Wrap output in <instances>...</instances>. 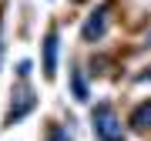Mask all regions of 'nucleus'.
I'll return each instance as SVG.
<instances>
[{
    "mask_svg": "<svg viewBox=\"0 0 151 141\" xmlns=\"http://www.w3.org/2000/svg\"><path fill=\"white\" fill-rule=\"evenodd\" d=\"M91 124H94V135L101 141H124L121 118H118V111H114L108 101H101V104L91 108Z\"/></svg>",
    "mask_w": 151,
    "mask_h": 141,
    "instance_id": "1",
    "label": "nucleus"
},
{
    "mask_svg": "<svg viewBox=\"0 0 151 141\" xmlns=\"http://www.w3.org/2000/svg\"><path fill=\"white\" fill-rule=\"evenodd\" d=\"M34 104H37V94H34V87L27 81H17L14 94H10V111H7V124H17V121H24L27 114L34 111Z\"/></svg>",
    "mask_w": 151,
    "mask_h": 141,
    "instance_id": "2",
    "label": "nucleus"
},
{
    "mask_svg": "<svg viewBox=\"0 0 151 141\" xmlns=\"http://www.w3.org/2000/svg\"><path fill=\"white\" fill-rule=\"evenodd\" d=\"M104 24H108V4H101L91 17H87V24H84V40H101L104 30H108Z\"/></svg>",
    "mask_w": 151,
    "mask_h": 141,
    "instance_id": "3",
    "label": "nucleus"
},
{
    "mask_svg": "<svg viewBox=\"0 0 151 141\" xmlns=\"http://www.w3.org/2000/svg\"><path fill=\"white\" fill-rule=\"evenodd\" d=\"M57 44H60L57 30H50L44 37V74L47 77H54V70H57Z\"/></svg>",
    "mask_w": 151,
    "mask_h": 141,
    "instance_id": "4",
    "label": "nucleus"
},
{
    "mask_svg": "<svg viewBox=\"0 0 151 141\" xmlns=\"http://www.w3.org/2000/svg\"><path fill=\"white\" fill-rule=\"evenodd\" d=\"M131 128L134 131H151V101L138 104L134 114H131Z\"/></svg>",
    "mask_w": 151,
    "mask_h": 141,
    "instance_id": "5",
    "label": "nucleus"
},
{
    "mask_svg": "<svg viewBox=\"0 0 151 141\" xmlns=\"http://www.w3.org/2000/svg\"><path fill=\"white\" fill-rule=\"evenodd\" d=\"M44 141H74V138H70V135H67L64 128H57V124H50V128H47V138H44Z\"/></svg>",
    "mask_w": 151,
    "mask_h": 141,
    "instance_id": "6",
    "label": "nucleus"
},
{
    "mask_svg": "<svg viewBox=\"0 0 151 141\" xmlns=\"http://www.w3.org/2000/svg\"><path fill=\"white\" fill-rule=\"evenodd\" d=\"M74 94H77V98H81V101L87 98V87H84V77L77 74V70H74Z\"/></svg>",
    "mask_w": 151,
    "mask_h": 141,
    "instance_id": "7",
    "label": "nucleus"
},
{
    "mask_svg": "<svg viewBox=\"0 0 151 141\" xmlns=\"http://www.w3.org/2000/svg\"><path fill=\"white\" fill-rule=\"evenodd\" d=\"M138 81H141V84H148V81H151V67H145V70H141V74H138Z\"/></svg>",
    "mask_w": 151,
    "mask_h": 141,
    "instance_id": "8",
    "label": "nucleus"
},
{
    "mask_svg": "<svg viewBox=\"0 0 151 141\" xmlns=\"http://www.w3.org/2000/svg\"><path fill=\"white\" fill-rule=\"evenodd\" d=\"M0 57H4V30H0Z\"/></svg>",
    "mask_w": 151,
    "mask_h": 141,
    "instance_id": "9",
    "label": "nucleus"
}]
</instances>
